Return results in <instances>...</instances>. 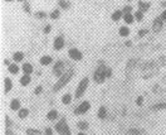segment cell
Here are the masks:
<instances>
[{
    "mask_svg": "<svg viewBox=\"0 0 166 135\" xmlns=\"http://www.w3.org/2000/svg\"><path fill=\"white\" fill-rule=\"evenodd\" d=\"M52 57L51 56H44V57H42L40 58V63L43 64V66H47V64H51L52 63Z\"/></svg>",
    "mask_w": 166,
    "mask_h": 135,
    "instance_id": "14",
    "label": "cell"
},
{
    "mask_svg": "<svg viewBox=\"0 0 166 135\" xmlns=\"http://www.w3.org/2000/svg\"><path fill=\"white\" fill-rule=\"evenodd\" d=\"M4 82H5V94H8V92H9L12 90V87H13V82H12V80L9 77H6L4 80Z\"/></svg>",
    "mask_w": 166,
    "mask_h": 135,
    "instance_id": "12",
    "label": "cell"
},
{
    "mask_svg": "<svg viewBox=\"0 0 166 135\" xmlns=\"http://www.w3.org/2000/svg\"><path fill=\"white\" fill-rule=\"evenodd\" d=\"M45 135H53V130L51 128H47L45 129Z\"/></svg>",
    "mask_w": 166,
    "mask_h": 135,
    "instance_id": "36",
    "label": "cell"
},
{
    "mask_svg": "<svg viewBox=\"0 0 166 135\" xmlns=\"http://www.w3.org/2000/svg\"><path fill=\"white\" fill-rule=\"evenodd\" d=\"M142 102H144V97H142V96H140V97L137 99V105H141Z\"/></svg>",
    "mask_w": 166,
    "mask_h": 135,
    "instance_id": "38",
    "label": "cell"
},
{
    "mask_svg": "<svg viewBox=\"0 0 166 135\" xmlns=\"http://www.w3.org/2000/svg\"><path fill=\"white\" fill-rule=\"evenodd\" d=\"M55 130L59 133L61 135H71L69 128H68L67 123H65V119H64V117H62V120L55 125Z\"/></svg>",
    "mask_w": 166,
    "mask_h": 135,
    "instance_id": "3",
    "label": "cell"
},
{
    "mask_svg": "<svg viewBox=\"0 0 166 135\" xmlns=\"http://www.w3.org/2000/svg\"><path fill=\"white\" fill-rule=\"evenodd\" d=\"M128 34H130V29H128L127 27H121V28H120V36L127 37Z\"/></svg>",
    "mask_w": 166,
    "mask_h": 135,
    "instance_id": "21",
    "label": "cell"
},
{
    "mask_svg": "<svg viewBox=\"0 0 166 135\" xmlns=\"http://www.w3.org/2000/svg\"><path fill=\"white\" fill-rule=\"evenodd\" d=\"M10 109L12 110H20V102H19V100H12V102H10Z\"/></svg>",
    "mask_w": 166,
    "mask_h": 135,
    "instance_id": "11",
    "label": "cell"
},
{
    "mask_svg": "<svg viewBox=\"0 0 166 135\" xmlns=\"http://www.w3.org/2000/svg\"><path fill=\"white\" fill-rule=\"evenodd\" d=\"M107 77H111V76H112V70L111 68H107Z\"/></svg>",
    "mask_w": 166,
    "mask_h": 135,
    "instance_id": "40",
    "label": "cell"
},
{
    "mask_svg": "<svg viewBox=\"0 0 166 135\" xmlns=\"http://www.w3.org/2000/svg\"><path fill=\"white\" fill-rule=\"evenodd\" d=\"M6 135H13V133H10L9 130H8V131H6Z\"/></svg>",
    "mask_w": 166,
    "mask_h": 135,
    "instance_id": "43",
    "label": "cell"
},
{
    "mask_svg": "<svg viewBox=\"0 0 166 135\" xmlns=\"http://www.w3.org/2000/svg\"><path fill=\"white\" fill-rule=\"evenodd\" d=\"M162 19H161V16H159V18H156L152 23V29L154 32H160L162 29Z\"/></svg>",
    "mask_w": 166,
    "mask_h": 135,
    "instance_id": "8",
    "label": "cell"
},
{
    "mask_svg": "<svg viewBox=\"0 0 166 135\" xmlns=\"http://www.w3.org/2000/svg\"><path fill=\"white\" fill-rule=\"evenodd\" d=\"M78 135H86V134H85V133H79Z\"/></svg>",
    "mask_w": 166,
    "mask_h": 135,
    "instance_id": "44",
    "label": "cell"
},
{
    "mask_svg": "<svg viewBox=\"0 0 166 135\" xmlns=\"http://www.w3.org/2000/svg\"><path fill=\"white\" fill-rule=\"evenodd\" d=\"M47 117H48L49 120H55L57 117H58V112H57L55 110H52V111H49V112H48Z\"/></svg>",
    "mask_w": 166,
    "mask_h": 135,
    "instance_id": "23",
    "label": "cell"
},
{
    "mask_svg": "<svg viewBox=\"0 0 166 135\" xmlns=\"http://www.w3.org/2000/svg\"><path fill=\"white\" fill-rule=\"evenodd\" d=\"M106 74H107V67L102 63V64H99V67L96 70V72L93 74V78L97 83H102L105 81V78L107 77Z\"/></svg>",
    "mask_w": 166,
    "mask_h": 135,
    "instance_id": "2",
    "label": "cell"
},
{
    "mask_svg": "<svg viewBox=\"0 0 166 135\" xmlns=\"http://www.w3.org/2000/svg\"><path fill=\"white\" fill-rule=\"evenodd\" d=\"M27 134L28 135H42V133L39 130H35V129H28Z\"/></svg>",
    "mask_w": 166,
    "mask_h": 135,
    "instance_id": "27",
    "label": "cell"
},
{
    "mask_svg": "<svg viewBox=\"0 0 166 135\" xmlns=\"http://www.w3.org/2000/svg\"><path fill=\"white\" fill-rule=\"evenodd\" d=\"M128 2H131V0H128Z\"/></svg>",
    "mask_w": 166,
    "mask_h": 135,
    "instance_id": "48",
    "label": "cell"
},
{
    "mask_svg": "<svg viewBox=\"0 0 166 135\" xmlns=\"http://www.w3.org/2000/svg\"><path fill=\"white\" fill-rule=\"evenodd\" d=\"M9 71H10V73L15 74V73L19 72V67L16 66V64H10V66H9Z\"/></svg>",
    "mask_w": 166,
    "mask_h": 135,
    "instance_id": "26",
    "label": "cell"
},
{
    "mask_svg": "<svg viewBox=\"0 0 166 135\" xmlns=\"http://www.w3.org/2000/svg\"><path fill=\"white\" fill-rule=\"evenodd\" d=\"M123 20L126 22L127 24H132L135 20V15H132V14H125L123 15Z\"/></svg>",
    "mask_w": 166,
    "mask_h": 135,
    "instance_id": "15",
    "label": "cell"
},
{
    "mask_svg": "<svg viewBox=\"0 0 166 135\" xmlns=\"http://www.w3.org/2000/svg\"><path fill=\"white\" fill-rule=\"evenodd\" d=\"M162 5H166V2H165V3H164V4H162Z\"/></svg>",
    "mask_w": 166,
    "mask_h": 135,
    "instance_id": "47",
    "label": "cell"
},
{
    "mask_svg": "<svg viewBox=\"0 0 166 135\" xmlns=\"http://www.w3.org/2000/svg\"><path fill=\"white\" fill-rule=\"evenodd\" d=\"M5 2H13V0H5Z\"/></svg>",
    "mask_w": 166,
    "mask_h": 135,
    "instance_id": "45",
    "label": "cell"
},
{
    "mask_svg": "<svg viewBox=\"0 0 166 135\" xmlns=\"http://www.w3.org/2000/svg\"><path fill=\"white\" fill-rule=\"evenodd\" d=\"M122 12L121 10H116L113 14H112V20H115V22H117V20H120L121 19V16H122Z\"/></svg>",
    "mask_w": 166,
    "mask_h": 135,
    "instance_id": "18",
    "label": "cell"
},
{
    "mask_svg": "<svg viewBox=\"0 0 166 135\" xmlns=\"http://www.w3.org/2000/svg\"><path fill=\"white\" fill-rule=\"evenodd\" d=\"M51 18H52V19H58V18H59V10H58V9L53 10V12L51 13Z\"/></svg>",
    "mask_w": 166,
    "mask_h": 135,
    "instance_id": "31",
    "label": "cell"
},
{
    "mask_svg": "<svg viewBox=\"0 0 166 135\" xmlns=\"http://www.w3.org/2000/svg\"><path fill=\"white\" fill-rule=\"evenodd\" d=\"M148 8H150V3H145V2H138V9L141 10V12H146V10H148Z\"/></svg>",
    "mask_w": 166,
    "mask_h": 135,
    "instance_id": "10",
    "label": "cell"
},
{
    "mask_svg": "<svg viewBox=\"0 0 166 135\" xmlns=\"http://www.w3.org/2000/svg\"><path fill=\"white\" fill-rule=\"evenodd\" d=\"M88 82H89V80L87 78V77H85L81 82H79V85H78V88H77V91H76V97L77 99H79L83 94H85V91H86V88H87V86H88Z\"/></svg>",
    "mask_w": 166,
    "mask_h": 135,
    "instance_id": "4",
    "label": "cell"
},
{
    "mask_svg": "<svg viewBox=\"0 0 166 135\" xmlns=\"http://www.w3.org/2000/svg\"><path fill=\"white\" fill-rule=\"evenodd\" d=\"M77 126H78V128H79L81 130H86V129L88 128V124H87L86 121H79Z\"/></svg>",
    "mask_w": 166,
    "mask_h": 135,
    "instance_id": "28",
    "label": "cell"
},
{
    "mask_svg": "<svg viewBox=\"0 0 166 135\" xmlns=\"http://www.w3.org/2000/svg\"><path fill=\"white\" fill-rule=\"evenodd\" d=\"M68 53H69V57L72 58V60H74V61H79V60H82V57H83V54L79 52L77 48H71Z\"/></svg>",
    "mask_w": 166,
    "mask_h": 135,
    "instance_id": "6",
    "label": "cell"
},
{
    "mask_svg": "<svg viewBox=\"0 0 166 135\" xmlns=\"http://www.w3.org/2000/svg\"><path fill=\"white\" fill-rule=\"evenodd\" d=\"M29 82H30V76L29 74H24V76H22V78H20V83L23 86H27V85H29Z\"/></svg>",
    "mask_w": 166,
    "mask_h": 135,
    "instance_id": "16",
    "label": "cell"
},
{
    "mask_svg": "<svg viewBox=\"0 0 166 135\" xmlns=\"http://www.w3.org/2000/svg\"><path fill=\"white\" fill-rule=\"evenodd\" d=\"M106 114H107L106 107H103V106L99 107V110H98V117H99V119H105V117H106Z\"/></svg>",
    "mask_w": 166,
    "mask_h": 135,
    "instance_id": "20",
    "label": "cell"
},
{
    "mask_svg": "<svg viewBox=\"0 0 166 135\" xmlns=\"http://www.w3.org/2000/svg\"><path fill=\"white\" fill-rule=\"evenodd\" d=\"M128 135H145V133L142 130H138V129H132L128 131Z\"/></svg>",
    "mask_w": 166,
    "mask_h": 135,
    "instance_id": "25",
    "label": "cell"
},
{
    "mask_svg": "<svg viewBox=\"0 0 166 135\" xmlns=\"http://www.w3.org/2000/svg\"><path fill=\"white\" fill-rule=\"evenodd\" d=\"M152 109H154V110H159V109H166V104H159V105H155Z\"/></svg>",
    "mask_w": 166,
    "mask_h": 135,
    "instance_id": "32",
    "label": "cell"
},
{
    "mask_svg": "<svg viewBox=\"0 0 166 135\" xmlns=\"http://www.w3.org/2000/svg\"><path fill=\"white\" fill-rule=\"evenodd\" d=\"M71 101H72V96H71L69 94H65V95L62 97V102H63L64 105L71 104Z\"/></svg>",
    "mask_w": 166,
    "mask_h": 135,
    "instance_id": "22",
    "label": "cell"
},
{
    "mask_svg": "<svg viewBox=\"0 0 166 135\" xmlns=\"http://www.w3.org/2000/svg\"><path fill=\"white\" fill-rule=\"evenodd\" d=\"M24 10L28 12V13H30V5H29V3H25V4H24Z\"/></svg>",
    "mask_w": 166,
    "mask_h": 135,
    "instance_id": "33",
    "label": "cell"
},
{
    "mask_svg": "<svg viewBox=\"0 0 166 135\" xmlns=\"http://www.w3.org/2000/svg\"><path fill=\"white\" fill-rule=\"evenodd\" d=\"M28 114H29V110H28V109H20L18 116L20 117V119H25V117L28 116Z\"/></svg>",
    "mask_w": 166,
    "mask_h": 135,
    "instance_id": "17",
    "label": "cell"
},
{
    "mask_svg": "<svg viewBox=\"0 0 166 135\" xmlns=\"http://www.w3.org/2000/svg\"><path fill=\"white\" fill-rule=\"evenodd\" d=\"M89 110V102L88 101H83L82 104L78 105V107L74 110V114L76 115H82V114H85Z\"/></svg>",
    "mask_w": 166,
    "mask_h": 135,
    "instance_id": "5",
    "label": "cell"
},
{
    "mask_svg": "<svg viewBox=\"0 0 166 135\" xmlns=\"http://www.w3.org/2000/svg\"><path fill=\"white\" fill-rule=\"evenodd\" d=\"M18 2H25V0H18Z\"/></svg>",
    "mask_w": 166,
    "mask_h": 135,
    "instance_id": "46",
    "label": "cell"
},
{
    "mask_svg": "<svg viewBox=\"0 0 166 135\" xmlns=\"http://www.w3.org/2000/svg\"><path fill=\"white\" fill-rule=\"evenodd\" d=\"M72 76H73V70H68L65 73H63L61 77H59V80H58V82L54 85V87H53V91H59L61 88H63L65 85H67V82L72 78Z\"/></svg>",
    "mask_w": 166,
    "mask_h": 135,
    "instance_id": "1",
    "label": "cell"
},
{
    "mask_svg": "<svg viewBox=\"0 0 166 135\" xmlns=\"http://www.w3.org/2000/svg\"><path fill=\"white\" fill-rule=\"evenodd\" d=\"M161 19H162V20H166V10L161 14Z\"/></svg>",
    "mask_w": 166,
    "mask_h": 135,
    "instance_id": "41",
    "label": "cell"
},
{
    "mask_svg": "<svg viewBox=\"0 0 166 135\" xmlns=\"http://www.w3.org/2000/svg\"><path fill=\"white\" fill-rule=\"evenodd\" d=\"M58 4H59V6H62L63 9H68L69 5H71V3L67 2V0H59V2H58Z\"/></svg>",
    "mask_w": 166,
    "mask_h": 135,
    "instance_id": "24",
    "label": "cell"
},
{
    "mask_svg": "<svg viewBox=\"0 0 166 135\" xmlns=\"http://www.w3.org/2000/svg\"><path fill=\"white\" fill-rule=\"evenodd\" d=\"M63 47H64V38H63L62 36L57 37V38L54 39V49L59 50V49H62Z\"/></svg>",
    "mask_w": 166,
    "mask_h": 135,
    "instance_id": "9",
    "label": "cell"
},
{
    "mask_svg": "<svg viewBox=\"0 0 166 135\" xmlns=\"http://www.w3.org/2000/svg\"><path fill=\"white\" fill-rule=\"evenodd\" d=\"M142 18H144V14H142V12H141V10H138V12L135 13V19L136 20L141 22V20H142Z\"/></svg>",
    "mask_w": 166,
    "mask_h": 135,
    "instance_id": "29",
    "label": "cell"
},
{
    "mask_svg": "<svg viewBox=\"0 0 166 135\" xmlns=\"http://www.w3.org/2000/svg\"><path fill=\"white\" fill-rule=\"evenodd\" d=\"M146 33H147V29H141V30L138 32V36H140V37H144Z\"/></svg>",
    "mask_w": 166,
    "mask_h": 135,
    "instance_id": "34",
    "label": "cell"
},
{
    "mask_svg": "<svg viewBox=\"0 0 166 135\" xmlns=\"http://www.w3.org/2000/svg\"><path fill=\"white\" fill-rule=\"evenodd\" d=\"M13 58H14L15 62H22V60L24 58V54L22 52H15L14 56H13Z\"/></svg>",
    "mask_w": 166,
    "mask_h": 135,
    "instance_id": "19",
    "label": "cell"
},
{
    "mask_svg": "<svg viewBox=\"0 0 166 135\" xmlns=\"http://www.w3.org/2000/svg\"><path fill=\"white\" fill-rule=\"evenodd\" d=\"M122 13L123 14H132V6H130V5L125 6L123 9H122Z\"/></svg>",
    "mask_w": 166,
    "mask_h": 135,
    "instance_id": "30",
    "label": "cell"
},
{
    "mask_svg": "<svg viewBox=\"0 0 166 135\" xmlns=\"http://www.w3.org/2000/svg\"><path fill=\"white\" fill-rule=\"evenodd\" d=\"M51 29H52L51 25H47V27L44 28V33H49V32H51Z\"/></svg>",
    "mask_w": 166,
    "mask_h": 135,
    "instance_id": "39",
    "label": "cell"
},
{
    "mask_svg": "<svg viewBox=\"0 0 166 135\" xmlns=\"http://www.w3.org/2000/svg\"><path fill=\"white\" fill-rule=\"evenodd\" d=\"M63 67H64V62L63 61H58L55 63V66L53 67V72L55 76H58V77H61L62 76V72H63Z\"/></svg>",
    "mask_w": 166,
    "mask_h": 135,
    "instance_id": "7",
    "label": "cell"
},
{
    "mask_svg": "<svg viewBox=\"0 0 166 135\" xmlns=\"http://www.w3.org/2000/svg\"><path fill=\"white\" fill-rule=\"evenodd\" d=\"M42 90H43V88H42V86H38L37 88H35V95H38V94H40V92H42Z\"/></svg>",
    "mask_w": 166,
    "mask_h": 135,
    "instance_id": "37",
    "label": "cell"
},
{
    "mask_svg": "<svg viewBox=\"0 0 166 135\" xmlns=\"http://www.w3.org/2000/svg\"><path fill=\"white\" fill-rule=\"evenodd\" d=\"M131 44H132V43H131V42H126V46H127V47H130Z\"/></svg>",
    "mask_w": 166,
    "mask_h": 135,
    "instance_id": "42",
    "label": "cell"
},
{
    "mask_svg": "<svg viewBox=\"0 0 166 135\" xmlns=\"http://www.w3.org/2000/svg\"><path fill=\"white\" fill-rule=\"evenodd\" d=\"M37 16H38V18H42V19H43V18H45V13L39 12V13H37Z\"/></svg>",
    "mask_w": 166,
    "mask_h": 135,
    "instance_id": "35",
    "label": "cell"
},
{
    "mask_svg": "<svg viewBox=\"0 0 166 135\" xmlns=\"http://www.w3.org/2000/svg\"><path fill=\"white\" fill-rule=\"evenodd\" d=\"M23 72L25 74H30L33 72V66L30 63H24L23 64Z\"/></svg>",
    "mask_w": 166,
    "mask_h": 135,
    "instance_id": "13",
    "label": "cell"
}]
</instances>
